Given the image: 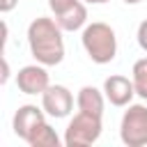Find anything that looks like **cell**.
Wrapping results in <instances>:
<instances>
[{"label": "cell", "instance_id": "cell-1", "mask_svg": "<svg viewBox=\"0 0 147 147\" xmlns=\"http://www.w3.org/2000/svg\"><path fill=\"white\" fill-rule=\"evenodd\" d=\"M62 28L55 18L39 16L28 25V46L32 57L39 64L55 67L64 60V39Z\"/></svg>", "mask_w": 147, "mask_h": 147}, {"label": "cell", "instance_id": "cell-2", "mask_svg": "<svg viewBox=\"0 0 147 147\" xmlns=\"http://www.w3.org/2000/svg\"><path fill=\"white\" fill-rule=\"evenodd\" d=\"M80 41H83L87 57L96 64H108L117 55V37H115V30L108 23H101V21L87 23L83 28Z\"/></svg>", "mask_w": 147, "mask_h": 147}, {"label": "cell", "instance_id": "cell-3", "mask_svg": "<svg viewBox=\"0 0 147 147\" xmlns=\"http://www.w3.org/2000/svg\"><path fill=\"white\" fill-rule=\"evenodd\" d=\"M101 131H103L101 115H92V113L78 110L69 119L62 140H64L67 147H90L101 138Z\"/></svg>", "mask_w": 147, "mask_h": 147}, {"label": "cell", "instance_id": "cell-4", "mask_svg": "<svg viewBox=\"0 0 147 147\" xmlns=\"http://www.w3.org/2000/svg\"><path fill=\"white\" fill-rule=\"evenodd\" d=\"M119 140L126 147H145L147 145V106L129 103L122 122H119Z\"/></svg>", "mask_w": 147, "mask_h": 147}, {"label": "cell", "instance_id": "cell-5", "mask_svg": "<svg viewBox=\"0 0 147 147\" xmlns=\"http://www.w3.org/2000/svg\"><path fill=\"white\" fill-rule=\"evenodd\" d=\"M41 108L46 110L48 117L62 119L74 110V94L64 85H48L41 92Z\"/></svg>", "mask_w": 147, "mask_h": 147}, {"label": "cell", "instance_id": "cell-6", "mask_svg": "<svg viewBox=\"0 0 147 147\" xmlns=\"http://www.w3.org/2000/svg\"><path fill=\"white\" fill-rule=\"evenodd\" d=\"M44 122H46V110L44 108H37L34 103H25V106H18V110L14 113L11 129H14V133L21 140L28 142Z\"/></svg>", "mask_w": 147, "mask_h": 147}, {"label": "cell", "instance_id": "cell-7", "mask_svg": "<svg viewBox=\"0 0 147 147\" xmlns=\"http://www.w3.org/2000/svg\"><path fill=\"white\" fill-rule=\"evenodd\" d=\"M16 85L23 94H41L51 80H48V71H46V64H25L18 69L16 74Z\"/></svg>", "mask_w": 147, "mask_h": 147}, {"label": "cell", "instance_id": "cell-8", "mask_svg": "<svg viewBox=\"0 0 147 147\" xmlns=\"http://www.w3.org/2000/svg\"><path fill=\"white\" fill-rule=\"evenodd\" d=\"M103 94L106 99L117 106V108H124L131 103V99L136 96V87H133V78H126L122 74H113L103 80Z\"/></svg>", "mask_w": 147, "mask_h": 147}, {"label": "cell", "instance_id": "cell-9", "mask_svg": "<svg viewBox=\"0 0 147 147\" xmlns=\"http://www.w3.org/2000/svg\"><path fill=\"white\" fill-rule=\"evenodd\" d=\"M106 94L103 90H96L94 85H83L76 94V106L83 113H92V115H101L103 117V108H106Z\"/></svg>", "mask_w": 147, "mask_h": 147}, {"label": "cell", "instance_id": "cell-10", "mask_svg": "<svg viewBox=\"0 0 147 147\" xmlns=\"http://www.w3.org/2000/svg\"><path fill=\"white\" fill-rule=\"evenodd\" d=\"M55 21H57L60 28L67 30V32H76V30L85 28V25H87V7H85V2L78 0L76 5H71L69 9H64L62 14H57Z\"/></svg>", "mask_w": 147, "mask_h": 147}, {"label": "cell", "instance_id": "cell-11", "mask_svg": "<svg viewBox=\"0 0 147 147\" xmlns=\"http://www.w3.org/2000/svg\"><path fill=\"white\" fill-rule=\"evenodd\" d=\"M60 142H64V140H60V136L55 133V129H53L48 122H44V124L34 131V136L28 140L30 147H60Z\"/></svg>", "mask_w": 147, "mask_h": 147}, {"label": "cell", "instance_id": "cell-12", "mask_svg": "<svg viewBox=\"0 0 147 147\" xmlns=\"http://www.w3.org/2000/svg\"><path fill=\"white\" fill-rule=\"evenodd\" d=\"M131 78H133L136 94H138L142 101H147V57H140V60L133 62Z\"/></svg>", "mask_w": 147, "mask_h": 147}, {"label": "cell", "instance_id": "cell-13", "mask_svg": "<svg viewBox=\"0 0 147 147\" xmlns=\"http://www.w3.org/2000/svg\"><path fill=\"white\" fill-rule=\"evenodd\" d=\"M78 0H48V7H51V11L57 16V14H62L64 9H69L71 5H76Z\"/></svg>", "mask_w": 147, "mask_h": 147}, {"label": "cell", "instance_id": "cell-14", "mask_svg": "<svg viewBox=\"0 0 147 147\" xmlns=\"http://www.w3.org/2000/svg\"><path fill=\"white\" fill-rule=\"evenodd\" d=\"M136 39H138V46L147 53V18L138 25V32H136Z\"/></svg>", "mask_w": 147, "mask_h": 147}, {"label": "cell", "instance_id": "cell-15", "mask_svg": "<svg viewBox=\"0 0 147 147\" xmlns=\"http://www.w3.org/2000/svg\"><path fill=\"white\" fill-rule=\"evenodd\" d=\"M16 5H18V0H0V11L2 14H9Z\"/></svg>", "mask_w": 147, "mask_h": 147}, {"label": "cell", "instance_id": "cell-16", "mask_svg": "<svg viewBox=\"0 0 147 147\" xmlns=\"http://www.w3.org/2000/svg\"><path fill=\"white\" fill-rule=\"evenodd\" d=\"M9 80V62H7V57H2V85Z\"/></svg>", "mask_w": 147, "mask_h": 147}, {"label": "cell", "instance_id": "cell-17", "mask_svg": "<svg viewBox=\"0 0 147 147\" xmlns=\"http://www.w3.org/2000/svg\"><path fill=\"white\" fill-rule=\"evenodd\" d=\"M85 5H106V2H110V0H83Z\"/></svg>", "mask_w": 147, "mask_h": 147}, {"label": "cell", "instance_id": "cell-18", "mask_svg": "<svg viewBox=\"0 0 147 147\" xmlns=\"http://www.w3.org/2000/svg\"><path fill=\"white\" fill-rule=\"evenodd\" d=\"M122 2H126V5H138L140 0H122Z\"/></svg>", "mask_w": 147, "mask_h": 147}]
</instances>
